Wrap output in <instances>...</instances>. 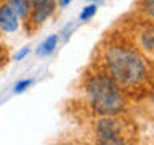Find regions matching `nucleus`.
Listing matches in <instances>:
<instances>
[{"instance_id":"obj_4","label":"nucleus","mask_w":154,"mask_h":145,"mask_svg":"<svg viewBox=\"0 0 154 145\" xmlns=\"http://www.w3.org/2000/svg\"><path fill=\"white\" fill-rule=\"evenodd\" d=\"M130 29V34H124L149 61H152V53H154V27H152V19H148L141 16Z\"/></svg>"},{"instance_id":"obj_7","label":"nucleus","mask_w":154,"mask_h":145,"mask_svg":"<svg viewBox=\"0 0 154 145\" xmlns=\"http://www.w3.org/2000/svg\"><path fill=\"white\" fill-rule=\"evenodd\" d=\"M56 45H58V36H56V34H53V36L47 37L45 40L38 45V48L35 50L37 56H48V55H51L53 50L56 48Z\"/></svg>"},{"instance_id":"obj_6","label":"nucleus","mask_w":154,"mask_h":145,"mask_svg":"<svg viewBox=\"0 0 154 145\" xmlns=\"http://www.w3.org/2000/svg\"><path fill=\"white\" fill-rule=\"evenodd\" d=\"M5 3L18 14L19 19L27 21L29 13H31V2L29 0H5Z\"/></svg>"},{"instance_id":"obj_9","label":"nucleus","mask_w":154,"mask_h":145,"mask_svg":"<svg viewBox=\"0 0 154 145\" xmlns=\"http://www.w3.org/2000/svg\"><path fill=\"white\" fill-rule=\"evenodd\" d=\"M96 10H98V5H96V3H90V5H87V7L80 11L79 19H80V21H90V19L95 16Z\"/></svg>"},{"instance_id":"obj_3","label":"nucleus","mask_w":154,"mask_h":145,"mask_svg":"<svg viewBox=\"0 0 154 145\" xmlns=\"http://www.w3.org/2000/svg\"><path fill=\"white\" fill-rule=\"evenodd\" d=\"M95 142L103 145L132 143L137 137V127L124 114L100 116L93 126Z\"/></svg>"},{"instance_id":"obj_14","label":"nucleus","mask_w":154,"mask_h":145,"mask_svg":"<svg viewBox=\"0 0 154 145\" xmlns=\"http://www.w3.org/2000/svg\"><path fill=\"white\" fill-rule=\"evenodd\" d=\"M31 2V7H34V5H37V3H42V2H45V0H29Z\"/></svg>"},{"instance_id":"obj_5","label":"nucleus","mask_w":154,"mask_h":145,"mask_svg":"<svg viewBox=\"0 0 154 145\" xmlns=\"http://www.w3.org/2000/svg\"><path fill=\"white\" fill-rule=\"evenodd\" d=\"M19 27V18L5 2L0 3V29L3 32H14Z\"/></svg>"},{"instance_id":"obj_2","label":"nucleus","mask_w":154,"mask_h":145,"mask_svg":"<svg viewBox=\"0 0 154 145\" xmlns=\"http://www.w3.org/2000/svg\"><path fill=\"white\" fill-rule=\"evenodd\" d=\"M84 94L90 110L96 116H116L127 111L128 95L112 77L96 66L85 74Z\"/></svg>"},{"instance_id":"obj_10","label":"nucleus","mask_w":154,"mask_h":145,"mask_svg":"<svg viewBox=\"0 0 154 145\" xmlns=\"http://www.w3.org/2000/svg\"><path fill=\"white\" fill-rule=\"evenodd\" d=\"M32 79H21V81H18L16 84H14L13 87V92L14 94H21V92H24L26 89H29V87L32 85Z\"/></svg>"},{"instance_id":"obj_15","label":"nucleus","mask_w":154,"mask_h":145,"mask_svg":"<svg viewBox=\"0 0 154 145\" xmlns=\"http://www.w3.org/2000/svg\"><path fill=\"white\" fill-rule=\"evenodd\" d=\"M88 2H91V3H96V2H100V0H88Z\"/></svg>"},{"instance_id":"obj_13","label":"nucleus","mask_w":154,"mask_h":145,"mask_svg":"<svg viewBox=\"0 0 154 145\" xmlns=\"http://www.w3.org/2000/svg\"><path fill=\"white\" fill-rule=\"evenodd\" d=\"M72 2V0H58V3H60V7H67Z\"/></svg>"},{"instance_id":"obj_8","label":"nucleus","mask_w":154,"mask_h":145,"mask_svg":"<svg viewBox=\"0 0 154 145\" xmlns=\"http://www.w3.org/2000/svg\"><path fill=\"white\" fill-rule=\"evenodd\" d=\"M140 13L141 16L152 19L154 14V0H140Z\"/></svg>"},{"instance_id":"obj_1","label":"nucleus","mask_w":154,"mask_h":145,"mask_svg":"<svg viewBox=\"0 0 154 145\" xmlns=\"http://www.w3.org/2000/svg\"><path fill=\"white\" fill-rule=\"evenodd\" d=\"M93 66L112 77L127 95L151 89L152 61H149L124 34H114L101 42Z\"/></svg>"},{"instance_id":"obj_12","label":"nucleus","mask_w":154,"mask_h":145,"mask_svg":"<svg viewBox=\"0 0 154 145\" xmlns=\"http://www.w3.org/2000/svg\"><path fill=\"white\" fill-rule=\"evenodd\" d=\"M8 63V52L3 45H0V69Z\"/></svg>"},{"instance_id":"obj_11","label":"nucleus","mask_w":154,"mask_h":145,"mask_svg":"<svg viewBox=\"0 0 154 145\" xmlns=\"http://www.w3.org/2000/svg\"><path fill=\"white\" fill-rule=\"evenodd\" d=\"M29 52H31V48H29V47H24V48H21L19 52H16V53L13 55V60H14V61H21L23 58H26V56L29 55Z\"/></svg>"}]
</instances>
